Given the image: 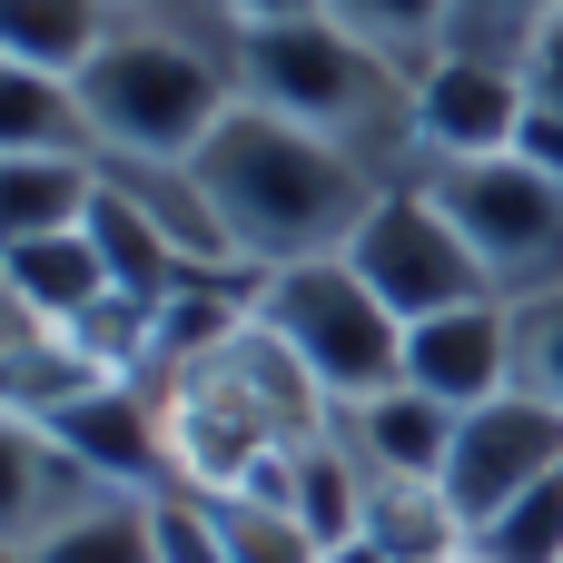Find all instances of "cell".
<instances>
[{"label":"cell","mask_w":563,"mask_h":563,"mask_svg":"<svg viewBox=\"0 0 563 563\" xmlns=\"http://www.w3.org/2000/svg\"><path fill=\"white\" fill-rule=\"evenodd\" d=\"M465 554H475V563H563V465L534 485V495H515Z\"/></svg>","instance_id":"obj_21"},{"label":"cell","mask_w":563,"mask_h":563,"mask_svg":"<svg viewBox=\"0 0 563 563\" xmlns=\"http://www.w3.org/2000/svg\"><path fill=\"white\" fill-rule=\"evenodd\" d=\"M455 406L445 396H426V386H376V396H356V406H336V435H346V455L366 465V485H445V455H455Z\"/></svg>","instance_id":"obj_10"},{"label":"cell","mask_w":563,"mask_h":563,"mask_svg":"<svg viewBox=\"0 0 563 563\" xmlns=\"http://www.w3.org/2000/svg\"><path fill=\"white\" fill-rule=\"evenodd\" d=\"M79 99H89L99 148H119V158H198L208 129L238 109V69H228V40L218 30L139 10L79 69Z\"/></svg>","instance_id":"obj_3"},{"label":"cell","mask_w":563,"mask_h":563,"mask_svg":"<svg viewBox=\"0 0 563 563\" xmlns=\"http://www.w3.org/2000/svg\"><path fill=\"white\" fill-rule=\"evenodd\" d=\"M158 563H228L208 495H158Z\"/></svg>","instance_id":"obj_24"},{"label":"cell","mask_w":563,"mask_h":563,"mask_svg":"<svg viewBox=\"0 0 563 563\" xmlns=\"http://www.w3.org/2000/svg\"><path fill=\"white\" fill-rule=\"evenodd\" d=\"M0 287H10L20 317H49V327H79L99 297H119L109 267H99V247H89V228H69V238H30V247H0Z\"/></svg>","instance_id":"obj_15"},{"label":"cell","mask_w":563,"mask_h":563,"mask_svg":"<svg viewBox=\"0 0 563 563\" xmlns=\"http://www.w3.org/2000/svg\"><path fill=\"white\" fill-rule=\"evenodd\" d=\"M0 148H49V158H99V129H89V99H79V79L0 59Z\"/></svg>","instance_id":"obj_17"},{"label":"cell","mask_w":563,"mask_h":563,"mask_svg":"<svg viewBox=\"0 0 563 563\" xmlns=\"http://www.w3.org/2000/svg\"><path fill=\"white\" fill-rule=\"evenodd\" d=\"M129 20H139V0H0V59L79 79Z\"/></svg>","instance_id":"obj_14"},{"label":"cell","mask_w":563,"mask_h":563,"mask_svg":"<svg viewBox=\"0 0 563 563\" xmlns=\"http://www.w3.org/2000/svg\"><path fill=\"white\" fill-rule=\"evenodd\" d=\"M99 208V158H49V148H0V247L69 238Z\"/></svg>","instance_id":"obj_13"},{"label":"cell","mask_w":563,"mask_h":563,"mask_svg":"<svg viewBox=\"0 0 563 563\" xmlns=\"http://www.w3.org/2000/svg\"><path fill=\"white\" fill-rule=\"evenodd\" d=\"M228 69H238V99L317 129L327 148H346V158H366L386 178H416V69L366 49L327 10L228 30Z\"/></svg>","instance_id":"obj_2"},{"label":"cell","mask_w":563,"mask_h":563,"mask_svg":"<svg viewBox=\"0 0 563 563\" xmlns=\"http://www.w3.org/2000/svg\"><path fill=\"white\" fill-rule=\"evenodd\" d=\"M563 465V416L544 396H485L465 426H455V455H445V505H455V525H465V544L515 505V495H534L544 475Z\"/></svg>","instance_id":"obj_7"},{"label":"cell","mask_w":563,"mask_h":563,"mask_svg":"<svg viewBox=\"0 0 563 563\" xmlns=\"http://www.w3.org/2000/svg\"><path fill=\"white\" fill-rule=\"evenodd\" d=\"M0 563H20V554H0Z\"/></svg>","instance_id":"obj_28"},{"label":"cell","mask_w":563,"mask_h":563,"mask_svg":"<svg viewBox=\"0 0 563 563\" xmlns=\"http://www.w3.org/2000/svg\"><path fill=\"white\" fill-rule=\"evenodd\" d=\"M109 505V485L49 435V426H20L0 416V554H30L40 534H59L69 515Z\"/></svg>","instance_id":"obj_11"},{"label":"cell","mask_w":563,"mask_h":563,"mask_svg":"<svg viewBox=\"0 0 563 563\" xmlns=\"http://www.w3.org/2000/svg\"><path fill=\"white\" fill-rule=\"evenodd\" d=\"M188 168H198V188H208V208H218V228H228L247 277H277V267H307V257H346L366 208L396 188L386 168L327 148L317 129H297V119H277L257 99H238Z\"/></svg>","instance_id":"obj_1"},{"label":"cell","mask_w":563,"mask_h":563,"mask_svg":"<svg viewBox=\"0 0 563 563\" xmlns=\"http://www.w3.org/2000/svg\"><path fill=\"white\" fill-rule=\"evenodd\" d=\"M554 10H563V0H455V40H445V49L515 59V69H525V49H534V30H544Z\"/></svg>","instance_id":"obj_22"},{"label":"cell","mask_w":563,"mask_h":563,"mask_svg":"<svg viewBox=\"0 0 563 563\" xmlns=\"http://www.w3.org/2000/svg\"><path fill=\"white\" fill-rule=\"evenodd\" d=\"M20 563H158V505L148 495H109V505L69 515L59 534H40Z\"/></svg>","instance_id":"obj_18"},{"label":"cell","mask_w":563,"mask_h":563,"mask_svg":"<svg viewBox=\"0 0 563 563\" xmlns=\"http://www.w3.org/2000/svg\"><path fill=\"white\" fill-rule=\"evenodd\" d=\"M346 267H356L406 327H416V317H445V307H485V297H505V287L485 277L475 238L435 208L426 178H396V188L366 208V228L346 238Z\"/></svg>","instance_id":"obj_6"},{"label":"cell","mask_w":563,"mask_h":563,"mask_svg":"<svg viewBox=\"0 0 563 563\" xmlns=\"http://www.w3.org/2000/svg\"><path fill=\"white\" fill-rule=\"evenodd\" d=\"M515 386L544 396V406L563 416V287L515 297Z\"/></svg>","instance_id":"obj_23"},{"label":"cell","mask_w":563,"mask_h":563,"mask_svg":"<svg viewBox=\"0 0 563 563\" xmlns=\"http://www.w3.org/2000/svg\"><path fill=\"white\" fill-rule=\"evenodd\" d=\"M525 69L515 59H475V49H435L416 69V178L455 168V158H505L525 139Z\"/></svg>","instance_id":"obj_8"},{"label":"cell","mask_w":563,"mask_h":563,"mask_svg":"<svg viewBox=\"0 0 563 563\" xmlns=\"http://www.w3.org/2000/svg\"><path fill=\"white\" fill-rule=\"evenodd\" d=\"M218 10V30H247V20H307L317 0H208Z\"/></svg>","instance_id":"obj_27"},{"label":"cell","mask_w":563,"mask_h":563,"mask_svg":"<svg viewBox=\"0 0 563 563\" xmlns=\"http://www.w3.org/2000/svg\"><path fill=\"white\" fill-rule=\"evenodd\" d=\"M406 386L445 396L455 416H475L485 396H515V297L416 317L406 327Z\"/></svg>","instance_id":"obj_9"},{"label":"cell","mask_w":563,"mask_h":563,"mask_svg":"<svg viewBox=\"0 0 563 563\" xmlns=\"http://www.w3.org/2000/svg\"><path fill=\"white\" fill-rule=\"evenodd\" d=\"M208 515L228 534V563H327V544L287 495H208Z\"/></svg>","instance_id":"obj_20"},{"label":"cell","mask_w":563,"mask_h":563,"mask_svg":"<svg viewBox=\"0 0 563 563\" xmlns=\"http://www.w3.org/2000/svg\"><path fill=\"white\" fill-rule=\"evenodd\" d=\"M89 247H99L109 287H119L129 307H148V317H158L188 277H208V267H188V257H178V247H168V238H158V228L119 198V188H109V178H99V208H89Z\"/></svg>","instance_id":"obj_16"},{"label":"cell","mask_w":563,"mask_h":563,"mask_svg":"<svg viewBox=\"0 0 563 563\" xmlns=\"http://www.w3.org/2000/svg\"><path fill=\"white\" fill-rule=\"evenodd\" d=\"M435 208L475 238L485 277L505 297H544L563 287V178L534 168V158H455V168H426Z\"/></svg>","instance_id":"obj_5"},{"label":"cell","mask_w":563,"mask_h":563,"mask_svg":"<svg viewBox=\"0 0 563 563\" xmlns=\"http://www.w3.org/2000/svg\"><path fill=\"white\" fill-rule=\"evenodd\" d=\"M515 158H534V168H554V178H563V109H525Z\"/></svg>","instance_id":"obj_26"},{"label":"cell","mask_w":563,"mask_h":563,"mask_svg":"<svg viewBox=\"0 0 563 563\" xmlns=\"http://www.w3.org/2000/svg\"><path fill=\"white\" fill-rule=\"evenodd\" d=\"M257 327L327 386V406H356L406 376V317L346 257H307V267L257 277Z\"/></svg>","instance_id":"obj_4"},{"label":"cell","mask_w":563,"mask_h":563,"mask_svg":"<svg viewBox=\"0 0 563 563\" xmlns=\"http://www.w3.org/2000/svg\"><path fill=\"white\" fill-rule=\"evenodd\" d=\"M99 386H119V366H99L69 327H49V317H0V416H20V426H49V416H69V406H89Z\"/></svg>","instance_id":"obj_12"},{"label":"cell","mask_w":563,"mask_h":563,"mask_svg":"<svg viewBox=\"0 0 563 563\" xmlns=\"http://www.w3.org/2000/svg\"><path fill=\"white\" fill-rule=\"evenodd\" d=\"M336 30H356L366 49H386V59H406V69H426L445 40H455V0H317Z\"/></svg>","instance_id":"obj_19"},{"label":"cell","mask_w":563,"mask_h":563,"mask_svg":"<svg viewBox=\"0 0 563 563\" xmlns=\"http://www.w3.org/2000/svg\"><path fill=\"white\" fill-rule=\"evenodd\" d=\"M525 89H534V109H563V10L534 30V49H525Z\"/></svg>","instance_id":"obj_25"}]
</instances>
